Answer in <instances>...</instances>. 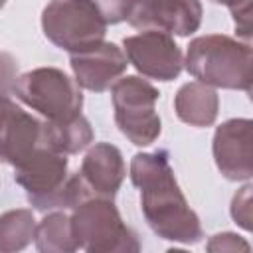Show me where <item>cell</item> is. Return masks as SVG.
<instances>
[{
  "label": "cell",
  "mask_w": 253,
  "mask_h": 253,
  "mask_svg": "<svg viewBox=\"0 0 253 253\" xmlns=\"http://www.w3.org/2000/svg\"><path fill=\"white\" fill-rule=\"evenodd\" d=\"M130 182L140 190L142 213L158 237L188 245L202 239L200 217L188 206L166 150L134 154Z\"/></svg>",
  "instance_id": "cell-1"
},
{
  "label": "cell",
  "mask_w": 253,
  "mask_h": 253,
  "mask_svg": "<svg viewBox=\"0 0 253 253\" xmlns=\"http://www.w3.org/2000/svg\"><path fill=\"white\" fill-rule=\"evenodd\" d=\"M186 69L206 85L247 91L253 85V49L229 36H200L188 45Z\"/></svg>",
  "instance_id": "cell-2"
},
{
  "label": "cell",
  "mask_w": 253,
  "mask_h": 253,
  "mask_svg": "<svg viewBox=\"0 0 253 253\" xmlns=\"http://www.w3.org/2000/svg\"><path fill=\"white\" fill-rule=\"evenodd\" d=\"M107 26L93 0H51L42 12L45 38L69 53L87 51L103 43Z\"/></svg>",
  "instance_id": "cell-3"
},
{
  "label": "cell",
  "mask_w": 253,
  "mask_h": 253,
  "mask_svg": "<svg viewBox=\"0 0 253 253\" xmlns=\"http://www.w3.org/2000/svg\"><path fill=\"white\" fill-rule=\"evenodd\" d=\"M71 233L77 249L89 253L138 251L136 235L123 223L113 200L89 198L73 208Z\"/></svg>",
  "instance_id": "cell-4"
},
{
  "label": "cell",
  "mask_w": 253,
  "mask_h": 253,
  "mask_svg": "<svg viewBox=\"0 0 253 253\" xmlns=\"http://www.w3.org/2000/svg\"><path fill=\"white\" fill-rule=\"evenodd\" d=\"M81 85L57 67H38L20 75L12 91L30 109L38 111L45 121H61L81 115Z\"/></svg>",
  "instance_id": "cell-5"
},
{
  "label": "cell",
  "mask_w": 253,
  "mask_h": 253,
  "mask_svg": "<svg viewBox=\"0 0 253 253\" xmlns=\"http://www.w3.org/2000/svg\"><path fill=\"white\" fill-rule=\"evenodd\" d=\"M111 95L119 130L136 146L152 144L160 134V117L156 113L158 89L146 79L128 75L113 85Z\"/></svg>",
  "instance_id": "cell-6"
},
{
  "label": "cell",
  "mask_w": 253,
  "mask_h": 253,
  "mask_svg": "<svg viewBox=\"0 0 253 253\" xmlns=\"http://www.w3.org/2000/svg\"><path fill=\"white\" fill-rule=\"evenodd\" d=\"M128 24L142 32L190 36L202 24V4L200 0H132Z\"/></svg>",
  "instance_id": "cell-7"
},
{
  "label": "cell",
  "mask_w": 253,
  "mask_h": 253,
  "mask_svg": "<svg viewBox=\"0 0 253 253\" xmlns=\"http://www.w3.org/2000/svg\"><path fill=\"white\" fill-rule=\"evenodd\" d=\"M128 61L142 75L158 81H172L182 71V51L170 34L146 30L123 40Z\"/></svg>",
  "instance_id": "cell-8"
},
{
  "label": "cell",
  "mask_w": 253,
  "mask_h": 253,
  "mask_svg": "<svg viewBox=\"0 0 253 253\" xmlns=\"http://www.w3.org/2000/svg\"><path fill=\"white\" fill-rule=\"evenodd\" d=\"M211 150L227 180L253 178V119H229L219 125Z\"/></svg>",
  "instance_id": "cell-9"
},
{
  "label": "cell",
  "mask_w": 253,
  "mask_h": 253,
  "mask_svg": "<svg viewBox=\"0 0 253 253\" xmlns=\"http://www.w3.org/2000/svg\"><path fill=\"white\" fill-rule=\"evenodd\" d=\"M75 81L89 91L103 93L119 81L126 69L128 57L111 42H103L87 51L71 53L69 57Z\"/></svg>",
  "instance_id": "cell-10"
},
{
  "label": "cell",
  "mask_w": 253,
  "mask_h": 253,
  "mask_svg": "<svg viewBox=\"0 0 253 253\" xmlns=\"http://www.w3.org/2000/svg\"><path fill=\"white\" fill-rule=\"evenodd\" d=\"M42 146V123L18 107L10 97L2 101V158L20 166Z\"/></svg>",
  "instance_id": "cell-11"
},
{
  "label": "cell",
  "mask_w": 253,
  "mask_h": 253,
  "mask_svg": "<svg viewBox=\"0 0 253 253\" xmlns=\"http://www.w3.org/2000/svg\"><path fill=\"white\" fill-rule=\"evenodd\" d=\"M126 168L123 154L109 142H97L83 158L79 176L91 198L113 200L125 180Z\"/></svg>",
  "instance_id": "cell-12"
},
{
  "label": "cell",
  "mask_w": 253,
  "mask_h": 253,
  "mask_svg": "<svg viewBox=\"0 0 253 253\" xmlns=\"http://www.w3.org/2000/svg\"><path fill=\"white\" fill-rule=\"evenodd\" d=\"M217 107H219L217 93L202 81H192L182 85L174 97V109L178 119L192 126L213 125L217 117Z\"/></svg>",
  "instance_id": "cell-13"
},
{
  "label": "cell",
  "mask_w": 253,
  "mask_h": 253,
  "mask_svg": "<svg viewBox=\"0 0 253 253\" xmlns=\"http://www.w3.org/2000/svg\"><path fill=\"white\" fill-rule=\"evenodd\" d=\"M93 140V130L83 115L42 123V146L61 154H77Z\"/></svg>",
  "instance_id": "cell-14"
},
{
  "label": "cell",
  "mask_w": 253,
  "mask_h": 253,
  "mask_svg": "<svg viewBox=\"0 0 253 253\" xmlns=\"http://www.w3.org/2000/svg\"><path fill=\"white\" fill-rule=\"evenodd\" d=\"M36 245L43 253L51 251H75V239L71 233V217L63 211L49 213L36 227Z\"/></svg>",
  "instance_id": "cell-15"
},
{
  "label": "cell",
  "mask_w": 253,
  "mask_h": 253,
  "mask_svg": "<svg viewBox=\"0 0 253 253\" xmlns=\"http://www.w3.org/2000/svg\"><path fill=\"white\" fill-rule=\"evenodd\" d=\"M32 237H36L34 215L30 210H14L2 215L0 221V249L18 251L24 249Z\"/></svg>",
  "instance_id": "cell-16"
},
{
  "label": "cell",
  "mask_w": 253,
  "mask_h": 253,
  "mask_svg": "<svg viewBox=\"0 0 253 253\" xmlns=\"http://www.w3.org/2000/svg\"><path fill=\"white\" fill-rule=\"evenodd\" d=\"M231 217L233 221L247 229L253 231V184L243 186L231 200Z\"/></svg>",
  "instance_id": "cell-17"
},
{
  "label": "cell",
  "mask_w": 253,
  "mask_h": 253,
  "mask_svg": "<svg viewBox=\"0 0 253 253\" xmlns=\"http://www.w3.org/2000/svg\"><path fill=\"white\" fill-rule=\"evenodd\" d=\"M235 34L243 40H253V0H231L227 4Z\"/></svg>",
  "instance_id": "cell-18"
},
{
  "label": "cell",
  "mask_w": 253,
  "mask_h": 253,
  "mask_svg": "<svg viewBox=\"0 0 253 253\" xmlns=\"http://www.w3.org/2000/svg\"><path fill=\"white\" fill-rule=\"evenodd\" d=\"M93 2L105 16L107 24H119L123 20H128L132 0H93Z\"/></svg>",
  "instance_id": "cell-19"
},
{
  "label": "cell",
  "mask_w": 253,
  "mask_h": 253,
  "mask_svg": "<svg viewBox=\"0 0 253 253\" xmlns=\"http://www.w3.org/2000/svg\"><path fill=\"white\" fill-rule=\"evenodd\" d=\"M249 251V243H245L235 233H217L208 243V251Z\"/></svg>",
  "instance_id": "cell-20"
},
{
  "label": "cell",
  "mask_w": 253,
  "mask_h": 253,
  "mask_svg": "<svg viewBox=\"0 0 253 253\" xmlns=\"http://www.w3.org/2000/svg\"><path fill=\"white\" fill-rule=\"evenodd\" d=\"M211 2H215V4H229L231 0H211Z\"/></svg>",
  "instance_id": "cell-21"
},
{
  "label": "cell",
  "mask_w": 253,
  "mask_h": 253,
  "mask_svg": "<svg viewBox=\"0 0 253 253\" xmlns=\"http://www.w3.org/2000/svg\"><path fill=\"white\" fill-rule=\"evenodd\" d=\"M247 95H249V99H251V101H253V85H251V87H249V89H247Z\"/></svg>",
  "instance_id": "cell-22"
}]
</instances>
